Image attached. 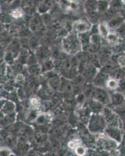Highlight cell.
<instances>
[{"label":"cell","instance_id":"12","mask_svg":"<svg viewBox=\"0 0 125 156\" xmlns=\"http://www.w3.org/2000/svg\"><path fill=\"white\" fill-rule=\"evenodd\" d=\"M106 1H110V0H106Z\"/></svg>","mask_w":125,"mask_h":156},{"label":"cell","instance_id":"7","mask_svg":"<svg viewBox=\"0 0 125 156\" xmlns=\"http://www.w3.org/2000/svg\"><path fill=\"white\" fill-rule=\"evenodd\" d=\"M76 153L78 155H83L86 153V149L82 146H77L76 147Z\"/></svg>","mask_w":125,"mask_h":156},{"label":"cell","instance_id":"8","mask_svg":"<svg viewBox=\"0 0 125 156\" xmlns=\"http://www.w3.org/2000/svg\"><path fill=\"white\" fill-rule=\"evenodd\" d=\"M118 62H119V64L121 65L122 66H125V56H123V55L120 56L119 59H118Z\"/></svg>","mask_w":125,"mask_h":156},{"label":"cell","instance_id":"10","mask_svg":"<svg viewBox=\"0 0 125 156\" xmlns=\"http://www.w3.org/2000/svg\"><path fill=\"white\" fill-rule=\"evenodd\" d=\"M69 147L70 148L73 149V148H76L77 147V144H76V141H70L69 143Z\"/></svg>","mask_w":125,"mask_h":156},{"label":"cell","instance_id":"4","mask_svg":"<svg viewBox=\"0 0 125 156\" xmlns=\"http://www.w3.org/2000/svg\"><path fill=\"white\" fill-rule=\"evenodd\" d=\"M100 32L101 35L103 36V37H108V29L107 27H106V24L104 23H102V24L100 25Z\"/></svg>","mask_w":125,"mask_h":156},{"label":"cell","instance_id":"5","mask_svg":"<svg viewBox=\"0 0 125 156\" xmlns=\"http://www.w3.org/2000/svg\"><path fill=\"white\" fill-rule=\"evenodd\" d=\"M107 87L110 89H115L117 87L118 83L117 82L116 80H113V79H110L107 81Z\"/></svg>","mask_w":125,"mask_h":156},{"label":"cell","instance_id":"1","mask_svg":"<svg viewBox=\"0 0 125 156\" xmlns=\"http://www.w3.org/2000/svg\"><path fill=\"white\" fill-rule=\"evenodd\" d=\"M70 46H72L70 51L71 54H74V52L78 51V50L79 49V40L76 36L70 35L69 37H66L65 41H63V48L67 52L70 48Z\"/></svg>","mask_w":125,"mask_h":156},{"label":"cell","instance_id":"6","mask_svg":"<svg viewBox=\"0 0 125 156\" xmlns=\"http://www.w3.org/2000/svg\"><path fill=\"white\" fill-rule=\"evenodd\" d=\"M23 13L20 9H15V10L12 11V17L15 18V19H19V18H21L23 16Z\"/></svg>","mask_w":125,"mask_h":156},{"label":"cell","instance_id":"11","mask_svg":"<svg viewBox=\"0 0 125 156\" xmlns=\"http://www.w3.org/2000/svg\"><path fill=\"white\" fill-rule=\"evenodd\" d=\"M122 3L125 4V0H122Z\"/></svg>","mask_w":125,"mask_h":156},{"label":"cell","instance_id":"3","mask_svg":"<svg viewBox=\"0 0 125 156\" xmlns=\"http://www.w3.org/2000/svg\"><path fill=\"white\" fill-rule=\"evenodd\" d=\"M108 6V1L106 0H100L98 2V5L97 8L100 9V11H105Z\"/></svg>","mask_w":125,"mask_h":156},{"label":"cell","instance_id":"9","mask_svg":"<svg viewBox=\"0 0 125 156\" xmlns=\"http://www.w3.org/2000/svg\"><path fill=\"white\" fill-rule=\"evenodd\" d=\"M30 103H31V105H33V106H37V105H39V101L37 98H33V99H31V101H30Z\"/></svg>","mask_w":125,"mask_h":156},{"label":"cell","instance_id":"2","mask_svg":"<svg viewBox=\"0 0 125 156\" xmlns=\"http://www.w3.org/2000/svg\"><path fill=\"white\" fill-rule=\"evenodd\" d=\"M73 27H74L75 30H76L79 33H83V32H86L89 30L90 24L87 23L86 22L83 21V20H79L74 23Z\"/></svg>","mask_w":125,"mask_h":156}]
</instances>
